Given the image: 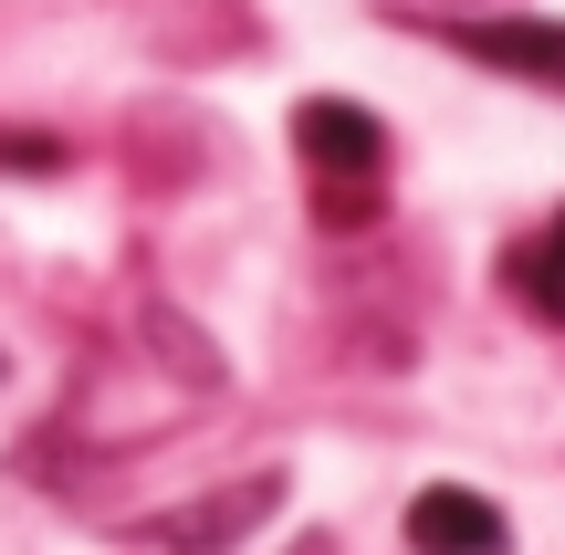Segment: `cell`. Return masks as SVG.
Segmentation results:
<instances>
[{
    "label": "cell",
    "instance_id": "cell-5",
    "mask_svg": "<svg viewBox=\"0 0 565 555\" xmlns=\"http://www.w3.org/2000/svg\"><path fill=\"white\" fill-rule=\"evenodd\" d=\"M0 168H63L53 137H0Z\"/></svg>",
    "mask_w": 565,
    "mask_h": 555
},
{
    "label": "cell",
    "instance_id": "cell-2",
    "mask_svg": "<svg viewBox=\"0 0 565 555\" xmlns=\"http://www.w3.org/2000/svg\"><path fill=\"white\" fill-rule=\"evenodd\" d=\"M408 545L419 555H503V514H492L482 493H461V482H429L419 503H408Z\"/></svg>",
    "mask_w": 565,
    "mask_h": 555
},
{
    "label": "cell",
    "instance_id": "cell-3",
    "mask_svg": "<svg viewBox=\"0 0 565 555\" xmlns=\"http://www.w3.org/2000/svg\"><path fill=\"white\" fill-rule=\"evenodd\" d=\"M471 63H492V74H524V84H565V21H471V32H450Z\"/></svg>",
    "mask_w": 565,
    "mask_h": 555
},
{
    "label": "cell",
    "instance_id": "cell-4",
    "mask_svg": "<svg viewBox=\"0 0 565 555\" xmlns=\"http://www.w3.org/2000/svg\"><path fill=\"white\" fill-rule=\"evenodd\" d=\"M513 293H524L545 325H565V210H555L545 231H534L524 252H513Z\"/></svg>",
    "mask_w": 565,
    "mask_h": 555
},
{
    "label": "cell",
    "instance_id": "cell-1",
    "mask_svg": "<svg viewBox=\"0 0 565 555\" xmlns=\"http://www.w3.org/2000/svg\"><path fill=\"white\" fill-rule=\"evenodd\" d=\"M294 147H303V168H315V189L335 210H356L366 189H377V168H387V126L366 116V105H345V95H315L294 116Z\"/></svg>",
    "mask_w": 565,
    "mask_h": 555
}]
</instances>
